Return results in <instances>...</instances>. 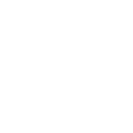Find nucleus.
I'll use <instances>...</instances> for the list:
<instances>
[]
</instances>
